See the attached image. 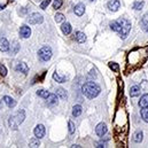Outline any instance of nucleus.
Masks as SVG:
<instances>
[{"instance_id":"15","label":"nucleus","mask_w":148,"mask_h":148,"mask_svg":"<svg viewBox=\"0 0 148 148\" xmlns=\"http://www.w3.org/2000/svg\"><path fill=\"white\" fill-rule=\"evenodd\" d=\"M82 111H83V108H82L81 105L73 106V108H72V116H73V117H78V116L82 114Z\"/></svg>"},{"instance_id":"35","label":"nucleus","mask_w":148,"mask_h":148,"mask_svg":"<svg viewBox=\"0 0 148 148\" xmlns=\"http://www.w3.org/2000/svg\"><path fill=\"white\" fill-rule=\"evenodd\" d=\"M90 76H92V77H93V76H94V77L97 76V73H95V70H94V69H93V70H91V73H90Z\"/></svg>"},{"instance_id":"32","label":"nucleus","mask_w":148,"mask_h":148,"mask_svg":"<svg viewBox=\"0 0 148 148\" xmlns=\"http://www.w3.org/2000/svg\"><path fill=\"white\" fill-rule=\"evenodd\" d=\"M62 0H55V1L53 3V8H55V9H57V8H60L61 6H62Z\"/></svg>"},{"instance_id":"11","label":"nucleus","mask_w":148,"mask_h":148,"mask_svg":"<svg viewBox=\"0 0 148 148\" xmlns=\"http://www.w3.org/2000/svg\"><path fill=\"white\" fill-rule=\"evenodd\" d=\"M9 49V43L6 38H1L0 39V51L3 52H7Z\"/></svg>"},{"instance_id":"36","label":"nucleus","mask_w":148,"mask_h":148,"mask_svg":"<svg viewBox=\"0 0 148 148\" xmlns=\"http://www.w3.org/2000/svg\"><path fill=\"white\" fill-rule=\"evenodd\" d=\"M5 7H6V6H5V5H3V6H1V5H0V11H3V9H4V8H5Z\"/></svg>"},{"instance_id":"6","label":"nucleus","mask_w":148,"mask_h":148,"mask_svg":"<svg viewBox=\"0 0 148 148\" xmlns=\"http://www.w3.org/2000/svg\"><path fill=\"white\" fill-rule=\"evenodd\" d=\"M95 133L99 137H103L107 133V125L105 123H99L97 125V127H95Z\"/></svg>"},{"instance_id":"22","label":"nucleus","mask_w":148,"mask_h":148,"mask_svg":"<svg viewBox=\"0 0 148 148\" xmlns=\"http://www.w3.org/2000/svg\"><path fill=\"white\" fill-rule=\"evenodd\" d=\"M140 114H141L142 119H143L146 123H148V107L142 108V109H141V111H140Z\"/></svg>"},{"instance_id":"3","label":"nucleus","mask_w":148,"mask_h":148,"mask_svg":"<svg viewBox=\"0 0 148 148\" xmlns=\"http://www.w3.org/2000/svg\"><path fill=\"white\" fill-rule=\"evenodd\" d=\"M119 24H121V31H119V35H121V38L125 39L131 30V22L125 20V19H119L118 20Z\"/></svg>"},{"instance_id":"14","label":"nucleus","mask_w":148,"mask_h":148,"mask_svg":"<svg viewBox=\"0 0 148 148\" xmlns=\"http://www.w3.org/2000/svg\"><path fill=\"white\" fill-rule=\"evenodd\" d=\"M141 28L143 31L148 32V13L146 15H143L141 19Z\"/></svg>"},{"instance_id":"17","label":"nucleus","mask_w":148,"mask_h":148,"mask_svg":"<svg viewBox=\"0 0 148 148\" xmlns=\"http://www.w3.org/2000/svg\"><path fill=\"white\" fill-rule=\"evenodd\" d=\"M61 30H62V32L64 35H69L71 32V25H70V23L69 22H64L62 24V27H61Z\"/></svg>"},{"instance_id":"34","label":"nucleus","mask_w":148,"mask_h":148,"mask_svg":"<svg viewBox=\"0 0 148 148\" xmlns=\"http://www.w3.org/2000/svg\"><path fill=\"white\" fill-rule=\"evenodd\" d=\"M49 4H51V0H44V1L40 4V8L41 9H45Z\"/></svg>"},{"instance_id":"33","label":"nucleus","mask_w":148,"mask_h":148,"mask_svg":"<svg viewBox=\"0 0 148 148\" xmlns=\"http://www.w3.org/2000/svg\"><path fill=\"white\" fill-rule=\"evenodd\" d=\"M73 132H75V124H73L71 121H69V133L72 134Z\"/></svg>"},{"instance_id":"20","label":"nucleus","mask_w":148,"mask_h":148,"mask_svg":"<svg viewBox=\"0 0 148 148\" xmlns=\"http://www.w3.org/2000/svg\"><path fill=\"white\" fill-rule=\"evenodd\" d=\"M76 37V40L78 41V43H85V40H86V36H85V33H83V32H77L76 35H75Z\"/></svg>"},{"instance_id":"4","label":"nucleus","mask_w":148,"mask_h":148,"mask_svg":"<svg viewBox=\"0 0 148 148\" xmlns=\"http://www.w3.org/2000/svg\"><path fill=\"white\" fill-rule=\"evenodd\" d=\"M38 56H39V59H40L41 61H44V62L48 61V60L52 57V49H51V47L44 46L43 48H40L39 52H38Z\"/></svg>"},{"instance_id":"7","label":"nucleus","mask_w":148,"mask_h":148,"mask_svg":"<svg viewBox=\"0 0 148 148\" xmlns=\"http://www.w3.org/2000/svg\"><path fill=\"white\" fill-rule=\"evenodd\" d=\"M35 135H36V138H38V139H41L44 135H45V126L43 125V124H38L36 127H35Z\"/></svg>"},{"instance_id":"18","label":"nucleus","mask_w":148,"mask_h":148,"mask_svg":"<svg viewBox=\"0 0 148 148\" xmlns=\"http://www.w3.org/2000/svg\"><path fill=\"white\" fill-rule=\"evenodd\" d=\"M139 94H140V87L137 86V85L132 86L131 90H130V95H131L132 98H134V97H138Z\"/></svg>"},{"instance_id":"19","label":"nucleus","mask_w":148,"mask_h":148,"mask_svg":"<svg viewBox=\"0 0 148 148\" xmlns=\"http://www.w3.org/2000/svg\"><path fill=\"white\" fill-rule=\"evenodd\" d=\"M139 106L141 108H145V107H148V94H145L141 97L140 101H139Z\"/></svg>"},{"instance_id":"38","label":"nucleus","mask_w":148,"mask_h":148,"mask_svg":"<svg viewBox=\"0 0 148 148\" xmlns=\"http://www.w3.org/2000/svg\"><path fill=\"white\" fill-rule=\"evenodd\" d=\"M90 1H94V0H90Z\"/></svg>"},{"instance_id":"26","label":"nucleus","mask_w":148,"mask_h":148,"mask_svg":"<svg viewBox=\"0 0 148 148\" xmlns=\"http://www.w3.org/2000/svg\"><path fill=\"white\" fill-rule=\"evenodd\" d=\"M142 137H143V133H142L141 131H139V132H137V133L134 134L133 141H134V142H141V141H142Z\"/></svg>"},{"instance_id":"13","label":"nucleus","mask_w":148,"mask_h":148,"mask_svg":"<svg viewBox=\"0 0 148 148\" xmlns=\"http://www.w3.org/2000/svg\"><path fill=\"white\" fill-rule=\"evenodd\" d=\"M4 102H5L9 108H14V107L16 106V101H15L13 98L8 97V95H5V97H4Z\"/></svg>"},{"instance_id":"1","label":"nucleus","mask_w":148,"mask_h":148,"mask_svg":"<svg viewBox=\"0 0 148 148\" xmlns=\"http://www.w3.org/2000/svg\"><path fill=\"white\" fill-rule=\"evenodd\" d=\"M82 92H83V94L86 98L94 99V98H97L100 94L101 89H100V86L97 83H94V82H87V83H85L82 86Z\"/></svg>"},{"instance_id":"28","label":"nucleus","mask_w":148,"mask_h":148,"mask_svg":"<svg viewBox=\"0 0 148 148\" xmlns=\"http://www.w3.org/2000/svg\"><path fill=\"white\" fill-rule=\"evenodd\" d=\"M143 1H141V3H139V1H137V3H134L133 4V8L135 9V11H141L142 9V7H143Z\"/></svg>"},{"instance_id":"27","label":"nucleus","mask_w":148,"mask_h":148,"mask_svg":"<svg viewBox=\"0 0 148 148\" xmlns=\"http://www.w3.org/2000/svg\"><path fill=\"white\" fill-rule=\"evenodd\" d=\"M29 146L30 147H39L40 146V141L38 138H35V139H31L29 141Z\"/></svg>"},{"instance_id":"5","label":"nucleus","mask_w":148,"mask_h":148,"mask_svg":"<svg viewBox=\"0 0 148 148\" xmlns=\"http://www.w3.org/2000/svg\"><path fill=\"white\" fill-rule=\"evenodd\" d=\"M27 21H28L29 24H39V23H43L44 17L39 13H32L31 15H29Z\"/></svg>"},{"instance_id":"29","label":"nucleus","mask_w":148,"mask_h":148,"mask_svg":"<svg viewBox=\"0 0 148 148\" xmlns=\"http://www.w3.org/2000/svg\"><path fill=\"white\" fill-rule=\"evenodd\" d=\"M109 68H110L111 70H114L115 72H118V71H119V65H118L117 63H115V62H110V63H109Z\"/></svg>"},{"instance_id":"21","label":"nucleus","mask_w":148,"mask_h":148,"mask_svg":"<svg viewBox=\"0 0 148 148\" xmlns=\"http://www.w3.org/2000/svg\"><path fill=\"white\" fill-rule=\"evenodd\" d=\"M110 29L119 33V31H121V24H119V22H118V21L111 22V23H110Z\"/></svg>"},{"instance_id":"2","label":"nucleus","mask_w":148,"mask_h":148,"mask_svg":"<svg viewBox=\"0 0 148 148\" xmlns=\"http://www.w3.org/2000/svg\"><path fill=\"white\" fill-rule=\"evenodd\" d=\"M24 118H25V113H24V110H19L17 113H15L13 116L9 117V122H8V123H9L11 129L17 130L19 125L23 123Z\"/></svg>"},{"instance_id":"37","label":"nucleus","mask_w":148,"mask_h":148,"mask_svg":"<svg viewBox=\"0 0 148 148\" xmlns=\"http://www.w3.org/2000/svg\"><path fill=\"white\" fill-rule=\"evenodd\" d=\"M9 1H14V0H9Z\"/></svg>"},{"instance_id":"24","label":"nucleus","mask_w":148,"mask_h":148,"mask_svg":"<svg viewBox=\"0 0 148 148\" xmlns=\"http://www.w3.org/2000/svg\"><path fill=\"white\" fill-rule=\"evenodd\" d=\"M49 94L51 93L48 91H46V90H39V91H37V95H39L40 98H44V99H47Z\"/></svg>"},{"instance_id":"10","label":"nucleus","mask_w":148,"mask_h":148,"mask_svg":"<svg viewBox=\"0 0 148 148\" xmlns=\"http://www.w3.org/2000/svg\"><path fill=\"white\" fill-rule=\"evenodd\" d=\"M73 12H75V14L77 16H82L84 13H85V5L84 4H78L75 6V8H73Z\"/></svg>"},{"instance_id":"23","label":"nucleus","mask_w":148,"mask_h":148,"mask_svg":"<svg viewBox=\"0 0 148 148\" xmlns=\"http://www.w3.org/2000/svg\"><path fill=\"white\" fill-rule=\"evenodd\" d=\"M53 78H54V81H56L57 83H64L65 79H67L64 76H60L59 73H56V72L53 73Z\"/></svg>"},{"instance_id":"30","label":"nucleus","mask_w":148,"mask_h":148,"mask_svg":"<svg viewBox=\"0 0 148 148\" xmlns=\"http://www.w3.org/2000/svg\"><path fill=\"white\" fill-rule=\"evenodd\" d=\"M6 75H7V69H6V67L3 65V64H0V76L5 77Z\"/></svg>"},{"instance_id":"16","label":"nucleus","mask_w":148,"mask_h":148,"mask_svg":"<svg viewBox=\"0 0 148 148\" xmlns=\"http://www.w3.org/2000/svg\"><path fill=\"white\" fill-rule=\"evenodd\" d=\"M57 95L56 94H49L48 98H47V105L48 106H53L55 103H57Z\"/></svg>"},{"instance_id":"31","label":"nucleus","mask_w":148,"mask_h":148,"mask_svg":"<svg viewBox=\"0 0 148 148\" xmlns=\"http://www.w3.org/2000/svg\"><path fill=\"white\" fill-rule=\"evenodd\" d=\"M64 20V16H63V14H61V13H57L56 15H55V22L56 23H60V22H62Z\"/></svg>"},{"instance_id":"9","label":"nucleus","mask_w":148,"mask_h":148,"mask_svg":"<svg viewBox=\"0 0 148 148\" xmlns=\"http://www.w3.org/2000/svg\"><path fill=\"white\" fill-rule=\"evenodd\" d=\"M119 7H121V3L118 0H110L108 3V8L111 12H117L119 9Z\"/></svg>"},{"instance_id":"8","label":"nucleus","mask_w":148,"mask_h":148,"mask_svg":"<svg viewBox=\"0 0 148 148\" xmlns=\"http://www.w3.org/2000/svg\"><path fill=\"white\" fill-rule=\"evenodd\" d=\"M20 36L22 38H29L31 36V29L28 25H22L20 29Z\"/></svg>"},{"instance_id":"12","label":"nucleus","mask_w":148,"mask_h":148,"mask_svg":"<svg viewBox=\"0 0 148 148\" xmlns=\"http://www.w3.org/2000/svg\"><path fill=\"white\" fill-rule=\"evenodd\" d=\"M16 71H19V72H23V73H27L28 71H29V68H28V65H27V63H24V62H20L17 65H16Z\"/></svg>"},{"instance_id":"25","label":"nucleus","mask_w":148,"mask_h":148,"mask_svg":"<svg viewBox=\"0 0 148 148\" xmlns=\"http://www.w3.org/2000/svg\"><path fill=\"white\" fill-rule=\"evenodd\" d=\"M56 95L60 97L61 99H65L67 98V91L64 89H57L56 90Z\"/></svg>"}]
</instances>
